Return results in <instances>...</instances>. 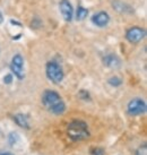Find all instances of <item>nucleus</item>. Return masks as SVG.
I'll list each match as a JSON object with an SVG mask.
<instances>
[{
  "mask_svg": "<svg viewBox=\"0 0 147 155\" xmlns=\"http://www.w3.org/2000/svg\"><path fill=\"white\" fill-rule=\"evenodd\" d=\"M14 121L17 124V126L22 127V128H25V129H28V128H30L28 118H27L25 114H23V113L15 114V116H14Z\"/></svg>",
  "mask_w": 147,
  "mask_h": 155,
  "instance_id": "10",
  "label": "nucleus"
},
{
  "mask_svg": "<svg viewBox=\"0 0 147 155\" xmlns=\"http://www.w3.org/2000/svg\"><path fill=\"white\" fill-rule=\"evenodd\" d=\"M78 96H79L82 100H84V101H90V100H91V95H90V93H88L86 90H80V91H79Z\"/></svg>",
  "mask_w": 147,
  "mask_h": 155,
  "instance_id": "15",
  "label": "nucleus"
},
{
  "mask_svg": "<svg viewBox=\"0 0 147 155\" xmlns=\"http://www.w3.org/2000/svg\"><path fill=\"white\" fill-rule=\"evenodd\" d=\"M103 62L104 65L109 67V68H118V67H120V59L118 58L117 56H114V54H108V56H105L103 58Z\"/></svg>",
  "mask_w": 147,
  "mask_h": 155,
  "instance_id": "9",
  "label": "nucleus"
},
{
  "mask_svg": "<svg viewBox=\"0 0 147 155\" xmlns=\"http://www.w3.org/2000/svg\"><path fill=\"white\" fill-rule=\"evenodd\" d=\"M4 22V16H2V14H1V12H0V24Z\"/></svg>",
  "mask_w": 147,
  "mask_h": 155,
  "instance_id": "19",
  "label": "nucleus"
},
{
  "mask_svg": "<svg viewBox=\"0 0 147 155\" xmlns=\"http://www.w3.org/2000/svg\"><path fill=\"white\" fill-rule=\"evenodd\" d=\"M135 155H147V145L146 143H144L143 145H140V146L136 150V153Z\"/></svg>",
  "mask_w": 147,
  "mask_h": 155,
  "instance_id": "14",
  "label": "nucleus"
},
{
  "mask_svg": "<svg viewBox=\"0 0 147 155\" xmlns=\"http://www.w3.org/2000/svg\"><path fill=\"white\" fill-rule=\"evenodd\" d=\"M10 70L13 75H15L16 77L22 81L25 78V73H24V59H23L22 54H15L11 59V62H10Z\"/></svg>",
  "mask_w": 147,
  "mask_h": 155,
  "instance_id": "5",
  "label": "nucleus"
},
{
  "mask_svg": "<svg viewBox=\"0 0 147 155\" xmlns=\"http://www.w3.org/2000/svg\"><path fill=\"white\" fill-rule=\"evenodd\" d=\"M13 82V75L11 74H8L4 77V83L5 84H11Z\"/></svg>",
  "mask_w": 147,
  "mask_h": 155,
  "instance_id": "17",
  "label": "nucleus"
},
{
  "mask_svg": "<svg viewBox=\"0 0 147 155\" xmlns=\"http://www.w3.org/2000/svg\"><path fill=\"white\" fill-rule=\"evenodd\" d=\"M0 155H14L10 152H0Z\"/></svg>",
  "mask_w": 147,
  "mask_h": 155,
  "instance_id": "18",
  "label": "nucleus"
},
{
  "mask_svg": "<svg viewBox=\"0 0 147 155\" xmlns=\"http://www.w3.org/2000/svg\"><path fill=\"white\" fill-rule=\"evenodd\" d=\"M59 8H60L61 15H62L64 19H65L66 22H70L73 19V15H74L71 4H70L68 0H61L60 5H59Z\"/></svg>",
  "mask_w": 147,
  "mask_h": 155,
  "instance_id": "7",
  "label": "nucleus"
},
{
  "mask_svg": "<svg viewBox=\"0 0 147 155\" xmlns=\"http://www.w3.org/2000/svg\"><path fill=\"white\" fill-rule=\"evenodd\" d=\"M87 15H88V10L86 8H84L82 6H79L77 8V13H76V18H77L78 21H83V19H85L87 17Z\"/></svg>",
  "mask_w": 147,
  "mask_h": 155,
  "instance_id": "11",
  "label": "nucleus"
},
{
  "mask_svg": "<svg viewBox=\"0 0 147 155\" xmlns=\"http://www.w3.org/2000/svg\"><path fill=\"white\" fill-rule=\"evenodd\" d=\"M8 142L11 146H15V144L18 142V134L17 133H10L9 134Z\"/></svg>",
  "mask_w": 147,
  "mask_h": 155,
  "instance_id": "13",
  "label": "nucleus"
},
{
  "mask_svg": "<svg viewBox=\"0 0 147 155\" xmlns=\"http://www.w3.org/2000/svg\"><path fill=\"white\" fill-rule=\"evenodd\" d=\"M147 105L146 102L143 99H132L131 101H129V103L127 105V112L129 116H140L144 114L146 112Z\"/></svg>",
  "mask_w": 147,
  "mask_h": 155,
  "instance_id": "4",
  "label": "nucleus"
},
{
  "mask_svg": "<svg viewBox=\"0 0 147 155\" xmlns=\"http://www.w3.org/2000/svg\"><path fill=\"white\" fill-rule=\"evenodd\" d=\"M108 82H109V84H110L111 86L118 87V86H120V85L122 84V79H121V78L117 77V76H114V77L110 78Z\"/></svg>",
  "mask_w": 147,
  "mask_h": 155,
  "instance_id": "12",
  "label": "nucleus"
},
{
  "mask_svg": "<svg viewBox=\"0 0 147 155\" xmlns=\"http://www.w3.org/2000/svg\"><path fill=\"white\" fill-rule=\"evenodd\" d=\"M45 75L49 81H51L53 84H60L64 81L65 74L61 67L57 61H49L45 66Z\"/></svg>",
  "mask_w": 147,
  "mask_h": 155,
  "instance_id": "3",
  "label": "nucleus"
},
{
  "mask_svg": "<svg viewBox=\"0 0 147 155\" xmlns=\"http://www.w3.org/2000/svg\"><path fill=\"white\" fill-rule=\"evenodd\" d=\"M67 135L73 142H82L91 137L88 125L83 120H73L67 126Z\"/></svg>",
  "mask_w": 147,
  "mask_h": 155,
  "instance_id": "2",
  "label": "nucleus"
},
{
  "mask_svg": "<svg viewBox=\"0 0 147 155\" xmlns=\"http://www.w3.org/2000/svg\"><path fill=\"white\" fill-rule=\"evenodd\" d=\"M90 153H91V155H104L105 151L101 147H93V148H91Z\"/></svg>",
  "mask_w": 147,
  "mask_h": 155,
  "instance_id": "16",
  "label": "nucleus"
},
{
  "mask_svg": "<svg viewBox=\"0 0 147 155\" xmlns=\"http://www.w3.org/2000/svg\"><path fill=\"white\" fill-rule=\"evenodd\" d=\"M42 103L53 114L60 116L66 111V104L56 91L47 90L42 94Z\"/></svg>",
  "mask_w": 147,
  "mask_h": 155,
  "instance_id": "1",
  "label": "nucleus"
},
{
  "mask_svg": "<svg viewBox=\"0 0 147 155\" xmlns=\"http://www.w3.org/2000/svg\"><path fill=\"white\" fill-rule=\"evenodd\" d=\"M92 22H93L94 25L99 26V27H104V26L108 25L109 22H110V16L105 12H100V13H97L96 15L93 16Z\"/></svg>",
  "mask_w": 147,
  "mask_h": 155,
  "instance_id": "8",
  "label": "nucleus"
},
{
  "mask_svg": "<svg viewBox=\"0 0 147 155\" xmlns=\"http://www.w3.org/2000/svg\"><path fill=\"white\" fill-rule=\"evenodd\" d=\"M145 35H146V32L144 28L139 26H132L126 32V39L131 44H136L139 43L145 38Z\"/></svg>",
  "mask_w": 147,
  "mask_h": 155,
  "instance_id": "6",
  "label": "nucleus"
}]
</instances>
